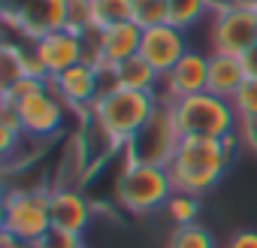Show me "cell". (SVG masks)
<instances>
[{"instance_id":"5bb4252c","label":"cell","mask_w":257,"mask_h":248,"mask_svg":"<svg viewBox=\"0 0 257 248\" xmlns=\"http://www.w3.org/2000/svg\"><path fill=\"white\" fill-rule=\"evenodd\" d=\"M209 91V55L203 52H188L161 82V100L164 103H176L182 97Z\"/></svg>"},{"instance_id":"cb8c5ba5","label":"cell","mask_w":257,"mask_h":248,"mask_svg":"<svg viewBox=\"0 0 257 248\" xmlns=\"http://www.w3.org/2000/svg\"><path fill=\"white\" fill-rule=\"evenodd\" d=\"M230 103H233V109H236L239 118H254L257 115V73H251L242 82V88L233 94Z\"/></svg>"},{"instance_id":"5b68a950","label":"cell","mask_w":257,"mask_h":248,"mask_svg":"<svg viewBox=\"0 0 257 248\" xmlns=\"http://www.w3.org/2000/svg\"><path fill=\"white\" fill-rule=\"evenodd\" d=\"M182 143V131L173 112V103H158L152 118L137 131V137L124 146L127 164H149V167H170Z\"/></svg>"},{"instance_id":"484cf974","label":"cell","mask_w":257,"mask_h":248,"mask_svg":"<svg viewBox=\"0 0 257 248\" xmlns=\"http://www.w3.org/2000/svg\"><path fill=\"white\" fill-rule=\"evenodd\" d=\"M31 248H85L82 245V236H76V233H67V230H49L40 242H34Z\"/></svg>"},{"instance_id":"d4e9b609","label":"cell","mask_w":257,"mask_h":248,"mask_svg":"<svg viewBox=\"0 0 257 248\" xmlns=\"http://www.w3.org/2000/svg\"><path fill=\"white\" fill-rule=\"evenodd\" d=\"M19 140H25L22 124H19V118H16L13 109H4V115H0V152L10 158Z\"/></svg>"},{"instance_id":"7402d4cb","label":"cell","mask_w":257,"mask_h":248,"mask_svg":"<svg viewBox=\"0 0 257 248\" xmlns=\"http://www.w3.org/2000/svg\"><path fill=\"white\" fill-rule=\"evenodd\" d=\"M134 22L146 31L170 22V0H134Z\"/></svg>"},{"instance_id":"f546056e","label":"cell","mask_w":257,"mask_h":248,"mask_svg":"<svg viewBox=\"0 0 257 248\" xmlns=\"http://www.w3.org/2000/svg\"><path fill=\"white\" fill-rule=\"evenodd\" d=\"M236 7H257V0H233Z\"/></svg>"},{"instance_id":"8fae6325","label":"cell","mask_w":257,"mask_h":248,"mask_svg":"<svg viewBox=\"0 0 257 248\" xmlns=\"http://www.w3.org/2000/svg\"><path fill=\"white\" fill-rule=\"evenodd\" d=\"M34 55H37L46 79L52 82L55 76H61L70 67L82 64L88 58V46H85V37L82 34H73V31L64 28V31H55V34L37 40L34 43Z\"/></svg>"},{"instance_id":"9a60e30c","label":"cell","mask_w":257,"mask_h":248,"mask_svg":"<svg viewBox=\"0 0 257 248\" xmlns=\"http://www.w3.org/2000/svg\"><path fill=\"white\" fill-rule=\"evenodd\" d=\"M49 215H52V227L55 230H67L82 236L91 224V203L85 200V194L79 188H52L49 197Z\"/></svg>"},{"instance_id":"277c9868","label":"cell","mask_w":257,"mask_h":248,"mask_svg":"<svg viewBox=\"0 0 257 248\" xmlns=\"http://www.w3.org/2000/svg\"><path fill=\"white\" fill-rule=\"evenodd\" d=\"M173 112H176L182 137L224 140V137L236 134V128H239V115H236L233 103L212 91H200V94L176 100Z\"/></svg>"},{"instance_id":"8992f818","label":"cell","mask_w":257,"mask_h":248,"mask_svg":"<svg viewBox=\"0 0 257 248\" xmlns=\"http://www.w3.org/2000/svg\"><path fill=\"white\" fill-rule=\"evenodd\" d=\"M0 19L13 34L37 43L67 28L70 0H0Z\"/></svg>"},{"instance_id":"44dd1931","label":"cell","mask_w":257,"mask_h":248,"mask_svg":"<svg viewBox=\"0 0 257 248\" xmlns=\"http://www.w3.org/2000/svg\"><path fill=\"white\" fill-rule=\"evenodd\" d=\"M164 209H167V215H170V221H173L176 227L197 224V218H200V197L185 194V191H176Z\"/></svg>"},{"instance_id":"d6986e66","label":"cell","mask_w":257,"mask_h":248,"mask_svg":"<svg viewBox=\"0 0 257 248\" xmlns=\"http://www.w3.org/2000/svg\"><path fill=\"white\" fill-rule=\"evenodd\" d=\"M212 13V0H170V25L191 31Z\"/></svg>"},{"instance_id":"9c48e42d","label":"cell","mask_w":257,"mask_h":248,"mask_svg":"<svg viewBox=\"0 0 257 248\" xmlns=\"http://www.w3.org/2000/svg\"><path fill=\"white\" fill-rule=\"evenodd\" d=\"M85 46H88V64H94L106 79L109 73L140 55V46H143V28L137 22H124V25H115V28H106V31H88L85 34Z\"/></svg>"},{"instance_id":"e0dca14e","label":"cell","mask_w":257,"mask_h":248,"mask_svg":"<svg viewBox=\"0 0 257 248\" xmlns=\"http://www.w3.org/2000/svg\"><path fill=\"white\" fill-rule=\"evenodd\" d=\"M161 82L164 76L143 58H131V61H124L118 64L112 73H109V85H118V88H131V91H149V94H158L161 91Z\"/></svg>"},{"instance_id":"7c38bea8","label":"cell","mask_w":257,"mask_h":248,"mask_svg":"<svg viewBox=\"0 0 257 248\" xmlns=\"http://www.w3.org/2000/svg\"><path fill=\"white\" fill-rule=\"evenodd\" d=\"M188 52H191V46H188V31H182V28H176V25H170V22L143 31L140 55H143L161 76H167Z\"/></svg>"},{"instance_id":"ac0fdd59","label":"cell","mask_w":257,"mask_h":248,"mask_svg":"<svg viewBox=\"0 0 257 248\" xmlns=\"http://www.w3.org/2000/svg\"><path fill=\"white\" fill-rule=\"evenodd\" d=\"M134 22V0H91V31Z\"/></svg>"},{"instance_id":"ffe728a7","label":"cell","mask_w":257,"mask_h":248,"mask_svg":"<svg viewBox=\"0 0 257 248\" xmlns=\"http://www.w3.org/2000/svg\"><path fill=\"white\" fill-rule=\"evenodd\" d=\"M167 248H218L212 230H206L203 224H185V227H173V233L167 236Z\"/></svg>"},{"instance_id":"603a6c76","label":"cell","mask_w":257,"mask_h":248,"mask_svg":"<svg viewBox=\"0 0 257 248\" xmlns=\"http://www.w3.org/2000/svg\"><path fill=\"white\" fill-rule=\"evenodd\" d=\"M46 88H49L46 79H40V76H22L19 82H13L10 88H4V109H13L19 100H25L31 94H40Z\"/></svg>"},{"instance_id":"f1b7e54d","label":"cell","mask_w":257,"mask_h":248,"mask_svg":"<svg viewBox=\"0 0 257 248\" xmlns=\"http://www.w3.org/2000/svg\"><path fill=\"white\" fill-rule=\"evenodd\" d=\"M0 248H31L28 242H22L19 236L7 233V230H0Z\"/></svg>"},{"instance_id":"2e32d148","label":"cell","mask_w":257,"mask_h":248,"mask_svg":"<svg viewBox=\"0 0 257 248\" xmlns=\"http://www.w3.org/2000/svg\"><path fill=\"white\" fill-rule=\"evenodd\" d=\"M248 67H245V58H236V55H218L212 52L209 55V91L224 97V100H233V94L242 88V82L248 79Z\"/></svg>"},{"instance_id":"ba28073f","label":"cell","mask_w":257,"mask_h":248,"mask_svg":"<svg viewBox=\"0 0 257 248\" xmlns=\"http://www.w3.org/2000/svg\"><path fill=\"white\" fill-rule=\"evenodd\" d=\"M212 52L245 58L257 49V7H227L212 13L209 28Z\"/></svg>"},{"instance_id":"83f0119b","label":"cell","mask_w":257,"mask_h":248,"mask_svg":"<svg viewBox=\"0 0 257 248\" xmlns=\"http://www.w3.org/2000/svg\"><path fill=\"white\" fill-rule=\"evenodd\" d=\"M227 248H257V230H236Z\"/></svg>"},{"instance_id":"3957f363","label":"cell","mask_w":257,"mask_h":248,"mask_svg":"<svg viewBox=\"0 0 257 248\" xmlns=\"http://www.w3.org/2000/svg\"><path fill=\"white\" fill-rule=\"evenodd\" d=\"M173 194H176V188H173L167 167L124 161V167L115 179V203L131 215H149L155 209H164Z\"/></svg>"},{"instance_id":"30bf717a","label":"cell","mask_w":257,"mask_h":248,"mask_svg":"<svg viewBox=\"0 0 257 248\" xmlns=\"http://www.w3.org/2000/svg\"><path fill=\"white\" fill-rule=\"evenodd\" d=\"M13 112H16V118H19L28 140L46 143L55 134H61V128H64V100L58 94H52L49 88L19 100L13 106Z\"/></svg>"},{"instance_id":"52a82bcc","label":"cell","mask_w":257,"mask_h":248,"mask_svg":"<svg viewBox=\"0 0 257 248\" xmlns=\"http://www.w3.org/2000/svg\"><path fill=\"white\" fill-rule=\"evenodd\" d=\"M49 188L40 191H7L4 200V227L22 242L34 245L52 230V215H49Z\"/></svg>"},{"instance_id":"7a4b0ae2","label":"cell","mask_w":257,"mask_h":248,"mask_svg":"<svg viewBox=\"0 0 257 248\" xmlns=\"http://www.w3.org/2000/svg\"><path fill=\"white\" fill-rule=\"evenodd\" d=\"M158 103H161V94L131 91V88L109 85L91 103V121L97 124L100 134L115 149H124L127 143L137 137V131L152 118V112L158 109Z\"/></svg>"},{"instance_id":"4316f807","label":"cell","mask_w":257,"mask_h":248,"mask_svg":"<svg viewBox=\"0 0 257 248\" xmlns=\"http://www.w3.org/2000/svg\"><path fill=\"white\" fill-rule=\"evenodd\" d=\"M236 134H239L242 146H245L248 152H254V155H257V115H254V118H239Z\"/></svg>"},{"instance_id":"6da1fadb","label":"cell","mask_w":257,"mask_h":248,"mask_svg":"<svg viewBox=\"0 0 257 248\" xmlns=\"http://www.w3.org/2000/svg\"><path fill=\"white\" fill-rule=\"evenodd\" d=\"M239 146H242L239 134H230L224 140L182 137L179 152H176L173 164L167 167L170 179H173V188L185 191V194H194V197L209 194L221 182V176L227 173V167L233 164Z\"/></svg>"},{"instance_id":"4fadbf2b","label":"cell","mask_w":257,"mask_h":248,"mask_svg":"<svg viewBox=\"0 0 257 248\" xmlns=\"http://www.w3.org/2000/svg\"><path fill=\"white\" fill-rule=\"evenodd\" d=\"M100 79H106V76H103L94 64L82 61V64H76V67H70L67 73L55 76V79H52V88H55V94H58L70 109H76V112H82V115H91V103H94V100L100 97V91H103Z\"/></svg>"}]
</instances>
